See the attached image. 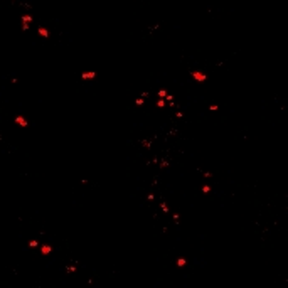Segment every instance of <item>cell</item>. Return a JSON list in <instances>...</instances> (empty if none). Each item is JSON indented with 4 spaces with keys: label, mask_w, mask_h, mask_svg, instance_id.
Here are the masks:
<instances>
[{
    "label": "cell",
    "mask_w": 288,
    "mask_h": 288,
    "mask_svg": "<svg viewBox=\"0 0 288 288\" xmlns=\"http://www.w3.org/2000/svg\"><path fill=\"white\" fill-rule=\"evenodd\" d=\"M191 76L194 78L195 81H199V83H204V81L207 79V74L202 72L201 69H194V71H191Z\"/></svg>",
    "instance_id": "6da1fadb"
},
{
    "label": "cell",
    "mask_w": 288,
    "mask_h": 288,
    "mask_svg": "<svg viewBox=\"0 0 288 288\" xmlns=\"http://www.w3.org/2000/svg\"><path fill=\"white\" fill-rule=\"evenodd\" d=\"M14 121L17 123L20 128H27V127H29V121H27V118H26V116H22V115H17V116L14 118Z\"/></svg>",
    "instance_id": "7a4b0ae2"
},
{
    "label": "cell",
    "mask_w": 288,
    "mask_h": 288,
    "mask_svg": "<svg viewBox=\"0 0 288 288\" xmlns=\"http://www.w3.org/2000/svg\"><path fill=\"white\" fill-rule=\"evenodd\" d=\"M81 78H83V79H94V78H96V72L94 71H84L83 74H81Z\"/></svg>",
    "instance_id": "3957f363"
},
{
    "label": "cell",
    "mask_w": 288,
    "mask_h": 288,
    "mask_svg": "<svg viewBox=\"0 0 288 288\" xmlns=\"http://www.w3.org/2000/svg\"><path fill=\"white\" fill-rule=\"evenodd\" d=\"M51 251H52V246H51V244H42V246H41V253H42L44 256H46V254H49Z\"/></svg>",
    "instance_id": "277c9868"
},
{
    "label": "cell",
    "mask_w": 288,
    "mask_h": 288,
    "mask_svg": "<svg viewBox=\"0 0 288 288\" xmlns=\"http://www.w3.org/2000/svg\"><path fill=\"white\" fill-rule=\"evenodd\" d=\"M37 34L39 35H41V37H49V30H47V29H44V27H39V29H37Z\"/></svg>",
    "instance_id": "5b68a950"
},
{
    "label": "cell",
    "mask_w": 288,
    "mask_h": 288,
    "mask_svg": "<svg viewBox=\"0 0 288 288\" xmlns=\"http://www.w3.org/2000/svg\"><path fill=\"white\" fill-rule=\"evenodd\" d=\"M22 24H30L32 22V15H29V14H26V15H22Z\"/></svg>",
    "instance_id": "8992f818"
},
{
    "label": "cell",
    "mask_w": 288,
    "mask_h": 288,
    "mask_svg": "<svg viewBox=\"0 0 288 288\" xmlns=\"http://www.w3.org/2000/svg\"><path fill=\"white\" fill-rule=\"evenodd\" d=\"M76 270H78L76 265H68V266H66V271H68V273H76Z\"/></svg>",
    "instance_id": "52a82bcc"
},
{
    "label": "cell",
    "mask_w": 288,
    "mask_h": 288,
    "mask_svg": "<svg viewBox=\"0 0 288 288\" xmlns=\"http://www.w3.org/2000/svg\"><path fill=\"white\" fill-rule=\"evenodd\" d=\"M185 263H187V261H185L184 258H179V259H177V266L182 268V266H185Z\"/></svg>",
    "instance_id": "ba28073f"
},
{
    "label": "cell",
    "mask_w": 288,
    "mask_h": 288,
    "mask_svg": "<svg viewBox=\"0 0 288 288\" xmlns=\"http://www.w3.org/2000/svg\"><path fill=\"white\" fill-rule=\"evenodd\" d=\"M201 191H202L204 194H209V192H211V185H207V184H206V185H202V189H201Z\"/></svg>",
    "instance_id": "9c48e42d"
},
{
    "label": "cell",
    "mask_w": 288,
    "mask_h": 288,
    "mask_svg": "<svg viewBox=\"0 0 288 288\" xmlns=\"http://www.w3.org/2000/svg\"><path fill=\"white\" fill-rule=\"evenodd\" d=\"M157 106H158V108H164V106H165V100H164V98H160V100L157 101Z\"/></svg>",
    "instance_id": "30bf717a"
},
{
    "label": "cell",
    "mask_w": 288,
    "mask_h": 288,
    "mask_svg": "<svg viewBox=\"0 0 288 288\" xmlns=\"http://www.w3.org/2000/svg\"><path fill=\"white\" fill-rule=\"evenodd\" d=\"M167 96V91L165 89H160V91H158V98H165Z\"/></svg>",
    "instance_id": "8fae6325"
},
{
    "label": "cell",
    "mask_w": 288,
    "mask_h": 288,
    "mask_svg": "<svg viewBox=\"0 0 288 288\" xmlns=\"http://www.w3.org/2000/svg\"><path fill=\"white\" fill-rule=\"evenodd\" d=\"M160 167H162V169L169 167V162H167V160H160Z\"/></svg>",
    "instance_id": "7c38bea8"
},
{
    "label": "cell",
    "mask_w": 288,
    "mask_h": 288,
    "mask_svg": "<svg viewBox=\"0 0 288 288\" xmlns=\"http://www.w3.org/2000/svg\"><path fill=\"white\" fill-rule=\"evenodd\" d=\"M29 246H30V248H35V246H39V243L35 241V239H32V241L29 243Z\"/></svg>",
    "instance_id": "4fadbf2b"
},
{
    "label": "cell",
    "mask_w": 288,
    "mask_h": 288,
    "mask_svg": "<svg viewBox=\"0 0 288 288\" xmlns=\"http://www.w3.org/2000/svg\"><path fill=\"white\" fill-rule=\"evenodd\" d=\"M162 211H164V212H169V207H167L165 202H162Z\"/></svg>",
    "instance_id": "5bb4252c"
},
{
    "label": "cell",
    "mask_w": 288,
    "mask_h": 288,
    "mask_svg": "<svg viewBox=\"0 0 288 288\" xmlns=\"http://www.w3.org/2000/svg\"><path fill=\"white\" fill-rule=\"evenodd\" d=\"M135 105H143V100H142V98H138V100H135Z\"/></svg>",
    "instance_id": "9a60e30c"
},
{
    "label": "cell",
    "mask_w": 288,
    "mask_h": 288,
    "mask_svg": "<svg viewBox=\"0 0 288 288\" xmlns=\"http://www.w3.org/2000/svg\"><path fill=\"white\" fill-rule=\"evenodd\" d=\"M217 108H219V106H217V105H211V106H209V110H211V111H216Z\"/></svg>",
    "instance_id": "2e32d148"
},
{
    "label": "cell",
    "mask_w": 288,
    "mask_h": 288,
    "mask_svg": "<svg viewBox=\"0 0 288 288\" xmlns=\"http://www.w3.org/2000/svg\"><path fill=\"white\" fill-rule=\"evenodd\" d=\"M22 29H24V30H29V24H22Z\"/></svg>",
    "instance_id": "e0dca14e"
},
{
    "label": "cell",
    "mask_w": 288,
    "mask_h": 288,
    "mask_svg": "<svg viewBox=\"0 0 288 288\" xmlns=\"http://www.w3.org/2000/svg\"><path fill=\"white\" fill-rule=\"evenodd\" d=\"M204 175H206V177H207V179H209V177H212V174H211V172H207V170L204 172Z\"/></svg>",
    "instance_id": "ac0fdd59"
},
{
    "label": "cell",
    "mask_w": 288,
    "mask_h": 288,
    "mask_svg": "<svg viewBox=\"0 0 288 288\" xmlns=\"http://www.w3.org/2000/svg\"><path fill=\"white\" fill-rule=\"evenodd\" d=\"M147 199H149V201H153L155 197H153V194H149V195H147Z\"/></svg>",
    "instance_id": "d6986e66"
}]
</instances>
